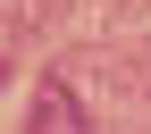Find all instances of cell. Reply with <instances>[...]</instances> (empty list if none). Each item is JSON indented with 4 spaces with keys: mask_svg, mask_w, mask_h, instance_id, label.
Here are the masks:
<instances>
[{
    "mask_svg": "<svg viewBox=\"0 0 151 134\" xmlns=\"http://www.w3.org/2000/svg\"><path fill=\"white\" fill-rule=\"evenodd\" d=\"M67 109H76V101H67V92H42V101H34V118H25V126H76V118H67Z\"/></svg>",
    "mask_w": 151,
    "mask_h": 134,
    "instance_id": "obj_1",
    "label": "cell"
}]
</instances>
